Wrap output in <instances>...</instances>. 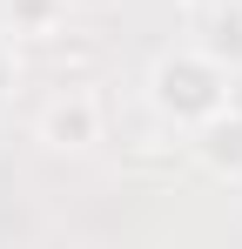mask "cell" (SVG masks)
Returning <instances> with one entry per match:
<instances>
[{
	"label": "cell",
	"mask_w": 242,
	"mask_h": 249,
	"mask_svg": "<svg viewBox=\"0 0 242 249\" xmlns=\"http://www.w3.org/2000/svg\"><path fill=\"white\" fill-rule=\"evenodd\" d=\"M148 108L168 128L189 135L215 108H229V61L215 47H168V54H155V68H148Z\"/></svg>",
	"instance_id": "cell-1"
},
{
	"label": "cell",
	"mask_w": 242,
	"mask_h": 249,
	"mask_svg": "<svg viewBox=\"0 0 242 249\" xmlns=\"http://www.w3.org/2000/svg\"><path fill=\"white\" fill-rule=\"evenodd\" d=\"M34 142L54 148V155H87L101 142V94L94 88H61L34 115Z\"/></svg>",
	"instance_id": "cell-2"
},
{
	"label": "cell",
	"mask_w": 242,
	"mask_h": 249,
	"mask_svg": "<svg viewBox=\"0 0 242 249\" xmlns=\"http://www.w3.org/2000/svg\"><path fill=\"white\" fill-rule=\"evenodd\" d=\"M14 94H20V47L0 34V115L14 108Z\"/></svg>",
	"instance_id": "cell-4"
},
{
	"label": "cell",
	"mask_w": 242,
	"mask_h": 249,
	"mask_svg": "<svg viewBox=\"0 0 242 249\" xmlns=\"http://www.w3.org/2000/svg\"><path fill=\"white\" fill-rule=\"evenodd\" d=\"M189 148L215 182H242V108H215L208 122H195Z\"/></svg>",
	"instance_id": "cell-3"
},
{
	"label": "cell",
	"mask_w": 242,
	"mask_h": 249,
	"mask_svg": "<svg viewBox=\"0 0 242 249\" xmlns=\"http://www.w3.org/2000/svg\"><path fill=\"white\" fill-rule=\"evenodd\" d=\"M229 108H242V68L229 74Z\"/></svg>",
	"instance_id": "cell-5"
}]
</instances>
